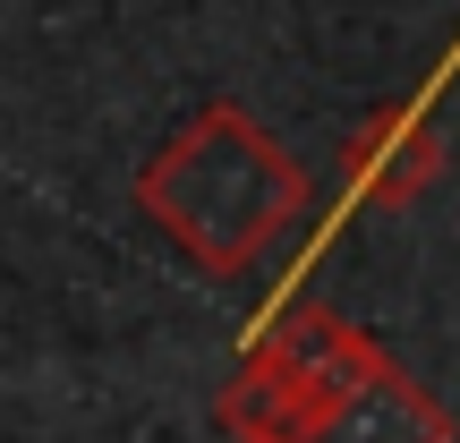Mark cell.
Instances as JSON below:
<instances>
[{"instance_id": "1", "label": "cell", "mask_w": 460, "mask_h": 443, "mask_svg": "<svg viewBox=\"0 0 460 443\" xmlns=\"http://www.w3.org/2000/svg\"><path fill=\"white\" fill-rule=\"evenodd\" d=\"M214 418L230 443H452V410L332 307H290L264 324Z\"/></svg>"}, {"instance_id": "3", "label": "cell", "mask_w": 460, "mask_h": 443, "mask_svg": "<svg viewBox=\"0 0 460 443\" xmlns=\"http://www.w3.org/2000/svg\"><path fill=\"white\" fill-rule=\"evenodd\" d=\"M341 171H349V188H358V205H376V214H410V205L444 180V137H435L427 111L384 102V111H367L358 128H349Z\"/></svg>"}, {"instance_id": "2", "label": "cell", "mask_w": 460, "mask_h": 443, "mask_svg": "<svg viewBox=\"0 0 460 443\" xmlns=\"http://www.w3.org/2000/svg\"><path fill=\"white\" fill-rule=\"evenodd\" d=\"M137 214L205 273H247L264 247L307 214V171L281 154L247 102L214 94L180 137L137 163Z\"/></svg>"}]
</instances>
